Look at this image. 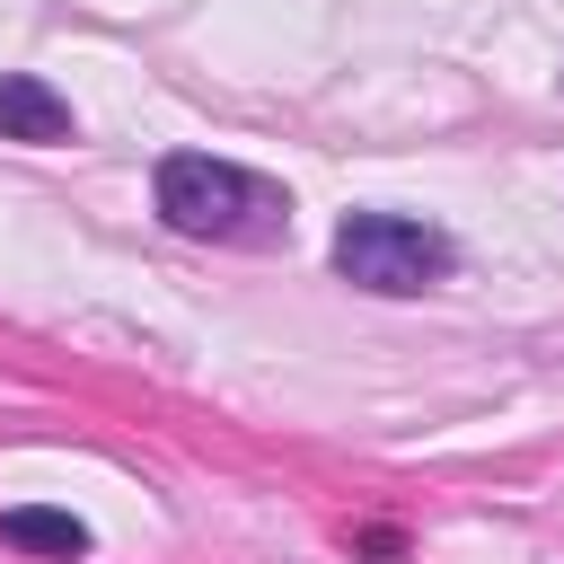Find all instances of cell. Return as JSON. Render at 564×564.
Returning <instances> with one entry per match:
<instances>
[{
	"instance_id": "7a4b0ae2",
	"label": "cell",
	"mask_w": 564,
	"mask_h": 564,
	"mask_svg": "<svg viewBox=\"0 0 564 564\" xmlns=\"http://www.w3.org/2000/svg\"><path fill=\"white\" fill-rule=\"evenodd\" d=\"M458 247L449 229L414 220V212H344L335 220V273L352 291H379V300H414L432 282H449Z\"/></svg>"
},
{
	"instance_id": "277c9868",
	"label": "cell",
	"mask_w": 564,
	"mask_h": 564,
	"mask_svg": "<svg viewBox=\"0 0 564 564\" xmlns=\"http://www.w3.org/2000/svg\"><path fill=\"white\" fill-rule=\"evenodd\" d=\"M0 538L9 546H26V555H88L97 538H88V520L79 511H53V502H18V511H0Z\"/></svg>"
},
{
	"instance_id": "3957f363",
	"label": "cell",
	"mask_w": 564,
	"mask_h": 564,
	"mask_svg": "<svg viewBox=\"0 0 564 564\" xmlns=\"http://www.w3.org/2000/svg\"><path fill=\"white\" fill-rule=\"evenodd\" d=\"M70 132H79V115H70V97H62L44 70H0V141L53 150V141H70Z\"/></svg>"
},
{
	"instance_id": "6da1fadb",
	"label": "cell",
	"mask_w": 564,
	"mask_h": 564,
	"mask_svg": "<svg viewBox=\"0 0 564 564\" xmlns=\"http://www.w3.org/2000/svg\"><path fill=\"white\" fill-rule=\"evenodd\" d=\"M159 220L176 238H212V247H282L291 238V194L238 159L212 150H167L159 159Z\"/></svg>"
}]
</instances>
